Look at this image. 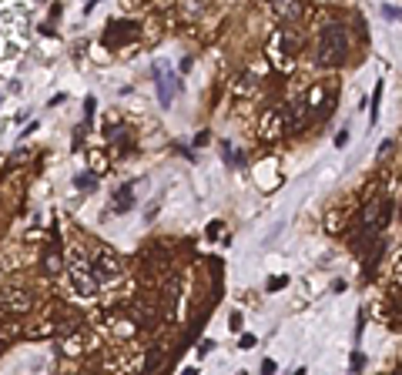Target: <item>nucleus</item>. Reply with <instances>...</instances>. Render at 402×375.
Masks as SVG:
<instances>
[{"label":"nucleus","mask_w":402,"mask_h":375,"mask_svg":"<svg viewBox=\"0 0 402 375\" xmlns=\"http://www.w3.org/2000/svg\"><path fill=\"white\" fill-rule=\"evenodd\" d=\"M346 57H348L346 27H342L339 20H329V24L322 27V34H319V54H315V61H319L322 68H342Z\"/></svg>","instance_id":"obj_1"},{"label":"nucleus","mask_w":402,"mask_h":375,"mask_svg":"<svg viewBox=\"0 0 402 375\" xmlns=\"http://www.w3.org/2000/svg\"><path fill=\"white\" fill-rule=\"evenodd\" d=\"M68 278L70 285H74V292L84 295V298H94L97 288H101V281L94 278V272H91V262H87V255H84L81 248H70L68 251Z\"/></svg>","instance_id":"obj_2"},{"label":"nucleus","mask_w":402,"mask_h":375,"mask_svg":"<svg viewBox=\"0 0 402 375\" xmlns=\"http://www.w3.org/2000/svg\"><path fill=\"white\" fill-rule=\"evenodd\" d=\"M91 262V272H94L97 281H114V278L125 275V262H121V255L114 248H94V255L87 258Z\"/></svg>","instance_id":"obj_3"},{"label":"nucleus","mask_w":402,"mask_h":375,"mask_svg":"<svg viewBox=\"0 0 402 375\" xmlns=\"http://www.w3.org/2000/svg\"><path fill=\"white\" fill-rule=\"evenodd\" d=\"M392 208H396V205H392V201H379V205H369V208L362 211V222H365V238H362V248H365V245H369V241H372L375 235H382V231H386L389 228V222H392Z\"/></svg>","instance_id":"obj_4"},{"label":"nucleus","mask_w":402,"mask_h":375,"mask_svg":"<svg viewBox=\"0 0 402 375\" xmlns=\"http://www.w3.org/2000/svg\"><path fill=\"white\" fill-rule=\"evenodd\" d=\"M141 37V27L134 20H111L108 30H104V44L108 47H125V44H134Z\"/></svg>","instance_id":"obj_5"},{"label":"nucleus","mask_w":402,"mask_h":375,"mask_svg":"<svg viewBox=\"0 0 402 375\" xmlns=\"http://www.w3.org/2000/svg\"><path fill=\"white\" fill-rule=\"evenodd\" d=\"M154 84H158V101L165 104V108H171V101H175V91H178L181 84H178V77L168 70V64H154Z\"/></svg>","instance_id":"obj_6"},{"label":"nucleus","mask_w":402,"mask_h":375,"mask_svg":"<svg viewBox=\"0 0 402 375\" xmlns=\"http://www.w3.org/2000/svg\"><path fill=\"white\" fill-rule=\"evenodd\" d=\"M0 308L4 312H14V315H24L34 308V295L27 288H4L0 292Z\"/></svg>","instance_id":"obj_7"},{"label":"nucleus","mask_w":402,"mask_h":375,"mask_svg":"<svg viewBox=\"0 0 402 375\" xmlns=\"http://www.w3.org/2000/svg\"><path fill=\"white\" fill-rule=\"evenodd\" d=\"M282 131H285V111H282V108H275V111L265 114L262 134H265V138H275V134H282Z\"/></svg>","instance_id":"obj_8"},{"label":"nucleus","mask_w":402,"mask_h":375,"mask_svg":"<svg viewBox=\"0 0 402 375\" xmlns=\"http://www.w3.org/2000/svg\"><path fill=\"white\" fill-rule=\"evenodd\" d=\"M272 7L282 20H299L302 17V0H272Z\"/></svg>","instance_id":"obj_9"},{"label":"nucleus","mask_w":402,"mask_h":375,"mask_svg":"<svg viewBox=\"0 0 402 375\" xmlns=\"http://www.w3.org/2000/svg\"><path fill=\"white\" fill-rule=\"evenodd\" d=\"M64 268V255H61V248H47V255H44V275H57Z\"/></svg>","instance_id":"obj_10"},{"label":"nucleus","mask_w":402,"mask_h":375,"mask_svg":"<svg viewBox=\"0 0 402 375\" xmlns=\"http://www.w3.org/2000/svg\"><path fill=\"white\" fill-rule=\"evenodd\" d=\"M77 191H91V188H97V178H91V174H77Z\"/></svg>","instance_id":"obj_11"},{"label":"nucleus","mask_w":402,"mask_h":375,"mask_svg":"<svg viewBox=\"0 0 402 375\" xmlns=\"http://www.w3.org/2000/svg\"><path fill=\"white\" fill-rule=\"evenodd\" d=\"M118 208H121V215H125V208H131V188L125 184V191H118Z\"/></svg>","instance_id":"obj_12"},{"label":"nucleus","mask_w":402,"mask_h":375,"mask_svg":"<svg viewBox=\"0 0 402 375\" xmlns=\"http://www.w3.org/2000/svg\"><path fill=\"white\" fill-rule=\"evenodd\" d=\"M382 87H386V84H382V81H379V84H375V104H372V121H375V117H379V101H382Z\"/></svg>","instance_id":"obj_13"},{"label":"nucleus","mask_w":402,"mask_h":375,"mask_svg":"<svg viewBox=\"0 0 402 375\" xmlns=\"http://www.w3.org/2000/svg\"><path fill=\"white\" fill-rule=\"evenodd\" d=\"M382 17H386V20H399V7H396V4H386V7H382Z\"/></svg>","instance_id":"obj_14"},{"label":"nucleus","mask_w":402,"mask_h":375,"mask_svg":"<svg viewBox=\"0 0 402 375\" xmlns=\"http://www.w3.org/2000/svg\"><path fill=\"white\" fill-rule=\"evenodd\" d=\"M348 365H352V372H359L362 365H365V359H362V352H352V359H348Z\"/></svg>","instance_id":"obj_15"},{"label":"nucleus","mask_w":402,"mask_h":375,"mask_svg":"<svg viewBox=\"0 0 402 375\" xmlns=\"http://www.w3.org/2000/svg\"><path fill=\"white\" fill-rule=\"evenodd\" d=\"M392 148H396V141L389 138V141H382V144H379V158H386L389 151H392Z\"/></svg>","instance_id":"obj_16"},{"label":"nucleus","mask_w":402,"mask_h":375,"mask_svg":"<svg viewBox=\"0 0 402 375\" xmlns=\"http://www.w3.org/2000/svg\"><path fill=\"white\" fill-rule=\"evenodd\" d=\"M238 348H255V335H241V342H238Z\"/></svg>","instance_id":"obj_17"},{"label":"nucleus","mask_w":402,"mask_h":375,"mask_svg":"<svg viewBox=\"0 0 402 375\" xmlns=\"http://www.w3.org/2000/svg\"><path fill=\"white\" fill-rule=\"evenodd\" d=\"M94 104H97L94 98H87V101H84V111H87V117H91V114H94Z\"/></svg>","instance_id":"obj_18"},{"label":"nucleus","mask_w":402,"mask_h":375,"mask_svg":"<svg viewBox=\"0 0 402 375\" xmlns=\"http://www.w3.org/2000/svg\"><path fill=\"white\" fill-rule=\"evenodd\" d=\"M211 345H215V342H211V338H205V342H201V345H198V352H201V355H205V352H211Z\"/></svg>","instance_id":"obj_19"}]
</instances>
